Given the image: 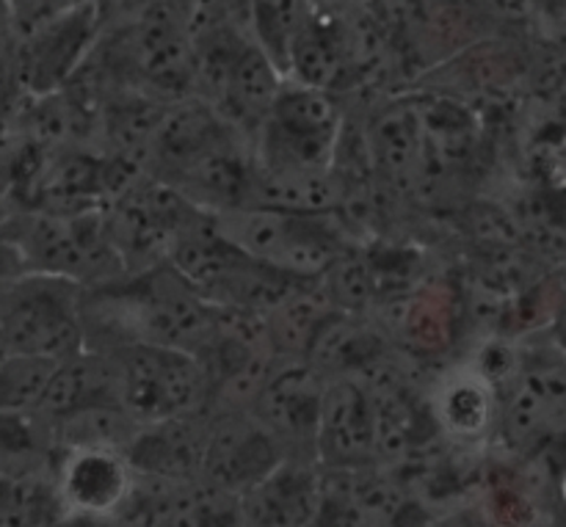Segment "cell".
<instances>
[{
    "label": "cell",
    "mask_w": 566,
    "mask_h": 527,
    "mask_svg": "<svg viewBox=\"0 0 566 527\" xmlns=\"http://www.w3.org/2000/svg\"><path fill=\"white\" fill-rule=\"evenodd\" d=\"M0 20L6 22V0H0ZM6 28H9V25H6Z\"/></svg>",
    "instance_id": "d6986e66"
},
{
    "label": "cell",
    "mask_w": 566,
    "mask_h": 527,
    "mask_svg": "<svg viewBox=\"0 0 566 527\" xmlns=\"http://www.w3.org/2000/svg\"><path fill=\"white\" fill-rule=\"evenodd\" d=\"M426 401L437 434L448 445L475 451L495 440L501 396L497 387L470 359L437 376Z\"/></svg>",
    "instance_id": "9c48e42d"
},
{
    "label": "cell",
    "mask_w": 566,
    "mask_h": 527,
    "mask_svg": "<svg viewBox=\"0 0 566 527\" xmlns=\"http://www.w3.org/2000/svg\"><path fill=\"white\" fill-rule=\"evenodd\" d=\"M459 296L448 282L431 280L426 285L409 287L390 335L407 348L409 357H437L457 340Z\"/></svg>",
    "instance_id": "7c38bea8"
},
{
    "label": "cell",
    "mask_w": 566,
    "mask_h": 527,
    "mask_svg": "<svg viewBox=\"0 0 566 527\" xmlns=\"http://www.w3.org/2000/svg\"><path fill=\"white\" fill-rule=\"evenodd\" d=\"M210 221L227 241L254 260L307 280L324 274L337 254L354 246L346 219L337 215V210L307 213L274 204H247L213 210Z\"/></svg>",
    "instance_id": "6da1fadb"
},
{
    "label": "cell",
    "mask_w": 566,
    "mask_h": 527,
    "mask_svg": "<svg viewBox=\"0 0 566 527\" xmlns=\"http://www.w3.org/2000/svg\"><path fill=\"white\" fill-rule=\"evenodd\" d=\"M6 354V342H3V335H0V357Z\"/></svg>",
    "instance_id": "ffe728a7"
},
{
    "label": "cell",
    "mask_w": 566,
    "mask_h": 527,
    "mask_svg": "<svg viewBox=\"0 0 566 527\" xmlns=\"http://www.w3.org/2000/svg\"><path fill=\"white\" fill-rule=\"evenodd\" d=\"M25 97L20 81L14 75V66H11L9 50L0 48V125L9 122V116L14 114V108L20 105V99Z\"/></svg>",
    "instance_id": "ac0fdd59"
},
{
    "label": "cell",
    "mask_w": 566,
    "mask_h": 527,
    "mask_svg": "<svg viewBox=\"0 0 566 527\" xmlns=\"http://www.w3.org/2000/svg\"><path fill=\"white\" fill-rule=\"evenodd\" d=\"M138 425L142 423L133 420L119 403H97V407H83L53 418L50 420V434H53L55 451L108 447V451L125 453Z\"/></svg>",
    "instance_id": "5bb4252c"
},
{
    "label": "cell",
    "mask_w": 566,
    "mask_h": 527,
    "mask_svg": "<svg viewBox=\"0 0 566 527\" xmlns=\"http://www.w3.org/2000/svg\"><path fill=\"white\" fill-rule=\"evenodd\" d=\"M241 523L310 525L318 519L321 467L315 462L282 459L265 478L238 497Z\"/></svg>",
    "instance_id": "30bf717a"
},
{
    "label": "cell",
    "mask_w": 566,
    "mask_h": 527,
    "mask_svg": "<svg viewBox=\"0 0 566 527\" xmlns=\"http://www.w3.org/2000/svg\"><path fill=\"white\" fill-rule=\"evenodd\" d=\"M6 351L64 359L83 348V285L48 271H25L0 287Z\"/></svg>",
    "instance_id": "7a4b0ae2"
},
{
    "label": "cell",
    "mask_w": 566,
    "mask_h": 527,
    "mask_svg": "<svg viewBox=\"0 0 566 527\" xmlns=\"http://www.w3.org/2000/svg\"><path fill=\"white\" fill-rule=\"evenodd\" d=\"M324 384V376L304 359H282L247 409L274 436L282 459L315 462V423Z\"/></svg>",
    "instance_id": "8992f818"
},
{
    "label": "cell",
    "mask_w": 566,
    "mask_h": 527,
    "mask_svg": "<svg viewBox=\"0 0 566 527\" xmlns=\"http://www.w3.org/2000/svg\"><path fill=\"white\" fill-rule=\"evenodd\" d=\"M205 431H208V409L186 418L142 423L125 447V459L142 475L155 478L193 481L202 467Z\"/></svg>",
    "instance_id": "8fae6325"
},
{
    "label": "cell",
    "mask_w": 566,
    "mask_h": 527,
    "mask_svg": "<svg viewBox=\"0 0 566 527\" xmlns=\"http://www.w3.org/2000/svg\"><path fill=\"white\" fill-rule=\"evenodd\" d=\"M315 462L326 470L376 464L374 403L354 376L326 379L315 423Z\"/></svg>",
    "instance_id": "ba28073f"
},
{
    "label": "cell",
    "mask_w": 566,
    "mask_h": 527,
    "mask_svg": "<svg viewBox=\"0 0 566 527\" xmlns=\"http://www.w3.org/2000/svg\"><path fill=\"white\" fill-rule=\"evenodd\" d=\"M282 462L274 436L247 409H208L199 478L241 497Z\"/></svg>",
    "instance_id": "5b68a950"
},
{
    "label": "cell",
    "mask_w": 566,
    "mask_h": 527,
    "mask_svg": "<svg viewBox=\"0 0 566 527\" xmlns=\"http://www.w3.org/2000/svg\"><path fill=\"white\" fill-rule=\"evenodd\" d=\"M332 309L337 307L332 304L321 276L304 280L302 285L293 287L276 307L263 315L274 351L285 359H302L310 340L315 337L318 326L329 318Z\"/></svg>",
    "instance_id": "4fadbf2b"
},
{
    "label": "cell",
    "mask_w": 566,
    "mask_h": 527,
    "mask_svg": "<svg viewBox=\"0 0 566 527\" xmlns=\"http://www.w3.org/2000/svg\"><path fill=\"white\" fill-rule=\"evenodd\" d=\"M99 0H81L59 20L9 42V59L25 94H44L64 86L86 61L99 33Z\"/></svg>",
    "instance_id": "277c9868"
},
{
    "label": "cell",
    "mask_w": 566,
    "mask_h": 527,
    "mask_svg": "<svg viewBox=\"0 0 566 527\" xmlns=\"http://www.w3.org/2000/svg\"><path fill=\"white\" fill-rule=\"evenodd\" d=\"M25 271L31 268H28L20 235H17L14 215L11 213L0 215V287H3L9 280H14V276L25 274Z\"/></svg>",
    "instance_id": "e0dca14e"
},
{
    "label": "cell",
    "mask_w": 566,
    "mask_h": 527,
    "mask_svg": "<svg viewBox=\"0 0 566 527\" xmlns=\"http://www.w3.org/2000/svg\"><path fill=\"white\" fill-rule=\"evenodd\" d=\"M81 0H6V25H9V42L28 36L36 28L59 20Z\"/></svg>",
    "instance_id": "2e32d148"
},
{
    "label": "cell",
    "mask_w": 566,
    "mask_h": 527,
    "mask_svg": "<svg viewBox=\"0 0 566 527\" xmlns=\"http://www.w3.org/2000/svg\"><path fill=\"white\" fill-rule=\"evenodd\" d=\"M50 478L64 508V519H92V523L114 519L116 523L130 495L136 473L122 451L66 447V451L53 453Z\"/></svg>",
    "instance_id": "52a82bcc"
},
{
    "label": "cell",
    "mask_w": 566,
    "mask_h": 527,
    "mask_svg": "<svg viewBox=\"0 0 566 527\" xmlns=\"http://www.w3.org/2000/svg\"><path fill=\"white\" fill-rule=\"evenodd\" d=\"M55 359L6 351L0 357V412H36Z\"/></svg>",
    "instance_id": "9a60e30c"
},
{
    "label": "cell",
    "mask_w": 566,
    "mask_h": 527,
    "mask_svg": "<svg viewBox=\"0 0 566 527\" xmlns=\"http://www.w3.org/2000/svg\"><path fill=\"white\" fill-rule=\"evenodd\" d=\"M111 354L116 359L119 403L138 423L186 418L208 409V376L193 354L149 342H122Z\"/></svg>",
    "instance_id": "3957f363"
}]
</instances>
